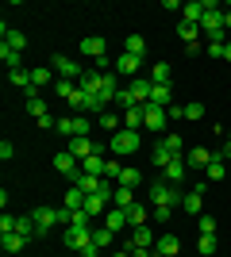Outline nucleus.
I'll return each mask as SVG.
<instances>
[{
	"label": "nucleus",
	"instance_id": "nucleus-40",
	"mask_svg": "<svg viewBox=\"0 0 231 257\" xmlns=\"http://www.w3.org/2000/svg\"><path fill=\"white\" fill-rule=\"evenodd\" d=\"M143 223H146V207L131 204V207H127V226H143Z\"/></svg>",
	"mask_w": 231,
	"mask_h": 257
},
{
	"label": "nucleus",
	"instance_id": "nucleus-21",
	"mask_svg": "<svg viewBox=\"0 0 231 257\" xmlns=\"http://www.w3.org/2000/svg\"><path fill=\"white\" fill-rule=\"evenodd\" d=\"M100 226H108L112 234H116V230H123V226H127V211H120V207H108V211H104V223Z\"/></svg>",
	"mask_w": 231,
	"mask_h": 257
},
{
	"label": "nucleus",
	"instance_id": "nucleus-5",
	"mask_svg": "<svg viewBox=\"0 0 231 257\" xmlns=\"http://www.w3.org/2000/svg\"><path fill=\"white\" fill-rule=\"evenodd\" d=\"M54 169L62 173V177H69V184H77V177H81V161H77L69 150H62V154H54Z\"/></svg>",
	"mask_w": 231,
	"mask_h": 257
},
{
	"label": "nucleus",
	"instance_id": "nucleus-26",
	"mask_svg": "<svg viewBox=\"0 0 231 257\" xmlns=\"http://www.w3.org/2000/svg\"><path fill=\"white\" fill-rule=\"evenodd\" d=\"M170 73H174V69H170V62H154L150 65V85H170Z\"/></svg>",
	"mask_w": 231,
	"mask_h": 257
},
{
	"label": "nucleus",
	"instance_id": "nucleus-42",
	"mask_svg": "<svg viewBox=\"0 0 231 257\" xmlns=\"http://www.w3.org/2000/svg\"><path fill=\"white\" fill-rule=\"evenodd\" d=\"M216 226H220V223H216L212 215H200V219H197V230H200V234H216Z\"/></svg>",
	"mask_w": 231,
	"mask_h": 257
},
{
	"label": "nucleus",
	"instance_id": "nucleus-8",
	"mask_svg": "<svg viewBox=\"0 0 231 257\" xmlns=\"http://www.w3.org/2000/svg\"><path fill=\"white\" fill-rule=\"evenodd\" d=\"M69 154H73L77 161L93 158V154H100V142L93 139V135H85V139H69Z\"/></svg>",
	"mask_w": 231,
	"mask_h": 257
},
{
	"label": "nucleus",
	"instance_id": "nucleus-6",
	"mask_svg": "<svg viewBox=\"0 0 231 257\" xmlns=\"http://www.w3.org/2000/svg\"><path fill=\"white\" fill-rule=\"evenodd\" d=\"M112 69H116V73L120 77H143V58H135V54H120V58H116V62H112Z\"/></svg>",
	"mask_w": 231,
	"mask_h": 257
},
{
	"label": "nucleus",
	"instance_id": "nucleus-27",
	"mask_svg": "<svg viewBox=\"0 0 231 257\" xmlns=\"http://www.w3.org/2000/svg\"><path fill=\"white\" fill-rule=\"evenodd\" d=\"M223 169H227V158H223V154H212L204 177H208V181H223Z\"/></svg>",
	"mask_w": 231,
	"mask_h": 257
},
{
	"label": "nucleus",
	"instance_id": "nucleus-34",
	"mask_svg": "<svg viewBox=\"0 0 231 257\" xmlns=\"http://www.w3.org/2000/svg\"><path fill=\"white\" fill-rule=\"evenodd\" d=\"M170 100H174L170 85H154V92H150V104H154V107H170Z\"/></svg>",
	"mask_w": 231,
	"mask_h": 257
},
{
	"label": "nucleus",
	"instance_id": "nucleus-31",
	"mask_svg": "<svg viewBox=\"0 0 231 257\" xmlns=\"http://www.w3.org/2000/svg\"><path fill=\"white\" fill-rule=\"evenodd\" d=\"M123 54H135V58H146V39H143V35H127V43H123Z\"/></svg>",
	"mask_w": 231,
	"mask_h": 257
},
{
	"label": "nucleus",
	"instance_id": "nucleus-41",
	"mask_svg": "<svg viewBox=\"0 0 231 257\" xmlns=\"http://www.w3.org/2000/svg\"><path fill=\"white\" fill-rule=\"evenodd\" d=\"M166 146H170V150H174V158H185V142H181V135H166Z\"/></svg>",
	"mask_w": 231,
	"mask_h": 257
},
{
	"label": "nucleus",
	"instance_id": "nucleus-24",
	"mask_svg": "<svg viewBox=\"0 0 231 257\" xmlns=\"http://www.w3.org/2000/svg\"><path fill=\"white\" fill-rule=\"evenodd\" d=\"M143 123H146L143 107H127V111H123V127H127V131H143Z\"/></svg>",
	"mask_w": 231,
	"mask_h": 257
},
{
	"label": "nucleus",
	"instance_id": "nucleus-2",
	"mask_svg": "<svg viewBox=\"0 0 231 257\" xmlns=\"http://www.w3.org/2000/svg\"><path fill=\"white\" fill-rule=\"evenodd\" d=\"M181 200H185V192H181L177 184H170V181L150 184V207H177Z\"/></svg>",
	"mask_w": 231,
	"mask_h": 257
},
{
	"label": "nucleus",
	"instance_id": "nucleus-1",
	"mask_svg": "<svg viewBox=\"0 0 231 257\" xmlns=\"http://www.w3.org/2000/svg\"><path fill=\"white\" fill-rule=\"evenodd\" d=\"M208 12H204V20H200V35H208V43H223V12L216 0H204Z\"/></svg>",
	"mask_w": 231,
	"mask_h": 257
},
{
	"label": "nucleus",
	"instance_id": "nucleus-56",
	"mask_svg": "<svg viewBox=\"0 0 231 257\" xmlns=\"http://www.w3.org/2000/svg\"><path fill=\"white\" fill-rule=\"evenodd\" d=\"M227 62H231V43H227Z\"/></svg>",
	"mask_w": 231,
	"mask_h": 257
},
{
	"label": "nucleus",
	"instance_id": "nucleus-14",
	"mask_svg": "<svg viewBox=\"0 0 231 257\" xmlns=\"http://www.w3.org/2000/svg\"><path fill=\"white\" fill-rule=\"evenodd\" d=\"M31 219H35V226H39V238L50 234V226H58V211H54V207H39Z\"/></svg>",
	"mask_w": 231,
	"mask_h": 257
},
{
	"label": "nucleus",
	"instance_id": "nucleus-55",
	"mask_svg": "<svg viewBox=\"0 0 231 257\" xmlns=\"http://www.w3.org/2000/svg\"><path fill=\"white\" fill-rule=\"evenodd\" d=\"M223 31H231V8L223 12Z\"/></svg>",
	"mask_w": 231,
	"mask_h": 257
},
{
	"label": "nucleus",
	"instance_id": "nucleus-38",
	"mask_svg": "<svg viewBox=\"0 0 231 257\" xmlns=\"http://www.w3.org/2000/svg\"><path fill=\"white\" fill-rule=\"evenodd\" d=\"M112 238H116V234H112L108 226H93V246L108 249V246H112Z\"/></svg>",
	"mask_w": 231,
	"mask_h": 257
},
{
	"label": "nucleus",
	"instance_id": "nucleus-48",
	"mask_svg": "<svg viewBox=\"0 0 231 257\" xmlns=\"http://www.w3.org/2000/svg\"><path fill=\"white\" fill-rule=\"evenodd\" d=\"M185 119H204V104H185Z\"/></svg>",
	"mask_w": 231,
	"mask_h": 257
},
{
	"label": "nucleus",
	"instance_id": "nucleus-22",
	"mask_svg": "<svg viewBox=\"0 0 231 257\" xmlns=\"http://www.w3.org/2000/svg\"><path fill=\"white\" fill-rule=\"evenodd\" d=\"M208 161H212V150H204V146H193L185 154V165H193V169H208Z\"/></svg>",
	"mask_w": 231,
	"mask_h": 257
},
{
	"label": "nucleus",
	"instance_id": "nucleus-45",
	"mask_svg": "<svg viewBox=\"0 0 231 257\" xmlns=\"http://www.w3.org/2000/svg\"><path fill=\"white\" fill-rule=\"evenodd\" d=\"M197 249H200V253H216V234H200Z\"/></svg>",
	"mask_w": 231,
	"mask_h": 257
},
{
	"label": "nucleus",
	"instance_id": "nucleus-3",
	"mask_svg": "<svg viewBox=\"0 0 231 257\" xmlns=\"http://www.w3.org/2000/svg\"><path fill=\"white\" fill-rule=\"evenodd\" d=\"M139 146H143V131H116V135H112L108 139V150L116 154V158H127V154H135L139 150Z\"/></svg>",
	"mask_w": 231,
	"mask_h": 257
},
{
	"label": "nucleus",
	"instance_id": "nucleus-10",
	"mask_svg": "<svg viewBox=\"0 0 231 257\" xmlns=\"http://www.w3.org/2000/svg\"><path fill=\"white\" fill-rule=\"evenodd\" d=\"M143 111H146V123H143V131H150V135H158V131H166V107H154V104H143Z\"/></svg>",
	"mask_w": 231,
	"mask_h": 257
},
{
	"label": "nucleus",
	"instance_id": "nucleus-18",
	"mask_svg": "<svg viewBox=\"0 0 231 257\" xmlns=\"http://www.w3.org/2000/svg\"><path fill=\"white\" fill-rule=\"evenodd\" d=\"M131 204H135V188H127V184H116V192H112V207L127 211Z\"/></svg>",
	"mask_w": 231,
	"mask_h": 257
},
{
	"label": "nucleus",
	"instance_id": "nucleus-28",
	"mask_svg": "<svg viewBox=\"0 0 231 257\" xmlns=\"http://www.w3.org/2000/svg\"><path fill=\"white\" fill-rule=\"evenodd\" d=\"M85 200H89V192H81L77 184H69V188H66V207H69V211H81Z\"/></svg>",
	"mask_w": 231,
	"mask_h": 257
},
{
	"label": "nucleus",
	"instance_id": "nucleus-12",
	"mask_svg": "<svg viewBox=\"0 0 231 257\" xmlns=\"http://www.w3.org/2000/svg\"><path fill=\"white\" fill-rule=\"evenodd\" d=\"M181 253V238L177 234H162L154 242V257H177Z\"/></svg>",
	"mask_w": 231,
	"mask_h": 257
},
{
	"label": "nucleus",
	"instance_id": "nucleus-16",
	"mask_svg": "<svg viewBox=\"0 0 231 257\" xmlns=\"http://www.w3.org/2000/svg\"><path fill=\"white\" fill-rule=\"evenodd\" d=\"M104 169H108V158H104V154H93V158L81 161V173H89V177H104Z\"/></svg>",
	"mask_w": 231,
	"mask_h": 257
},
{
	"label": "nucleus",
	"instance_id": "nucleus-43",
	"mask_svg": "<svg viewBox=\"0 0 231 257\" xmlns=\"http://www.w3.org/2000/svg\"><path fill=\"white\" fill-rule=\"evenodd\" d=\"M43 111H46L43 96H27V115H35V119H39V115H43Z\"/></svg>",
	"mask_w": 231,
	"mask_h": 257
},
{
	"label": "nucleus",
	"instance_id": "nucleus-47",
	"mask_svg": "<svg viewBox=\"0 0 231 257\" xmlns=\"http://www.w3.org/2000/svg\"><path fill=\"white\" fill-rule=\"evenodd\" d=\"M208 58H227V43H208Z\"/></svg>",
	"mask_w": 231,
	"mask_h": 257
},
{
	"label": "nucleus",
	"instance_id": "nucleus-17",
	"mask_svg": "<svg viewBox=\"0 0 231 257\" xmlns=\"http://www.w3.org/2000/svg\"><path fill=\"white\" fill-rule=\"evenodd\" d=\"M185 173H189L185 158H177V161H170V165H166V169H162V177H166V181H170V184H181V181H185Z\"/></svg>",
	"mask_w": 231,
	"mask_h": 257
},
{
	"label": "nucleus",
	"instance_id": "nucleus-4",
	"mask_svg": "<svg viewBox=\"0 0 231 257\" xmlns=\"http://www.w3.org/2000/svg\"><path fill=\"white\" fill-rule=\"evenodd\" d=\"M89 131H93L89 115H62L58 119V135H66V139H85Z\"/></svg>",
	"mask_w": 231,
	"mask_h": 257
},
{
	"label": "nucleus",
	"instance_id": "nucleus-9",
	"mask_svg": "<svg viewBox=\"0 0 231 257\" xmlns=\"http://www.w3.org/2000/svg\"><path fill=\"white\" fill-rule=\"evenodd\" d=\"M204 192H208V181L193 184V192H185V200H181V207H185L189 215H200V207H204Z\"/></svg>",
	"mask_w": 231,
	"mask_h": 257
},
{
	"label": "nucleus",
	"instance_id": "nucleus-25",
	"mask_svg": "<svg viewBox=\"0 0 231 257\" xmlns=\"http://www.w3.org/2000/svg\"><path fill=\"white\" fill-rule=\"evenodd\" d=\"M0 246H4V253H20V249L27 246V238L16 234V230H8V234H0Z\"/></svg>",
	"mask_w": 231,
	"mask_h": 257
},
{
	"label": "nucleus",
	"instance_id": "nucleus-52",
	"mask_svg": "<svg viewBox=\"0 0 231 257\" xmlns=\"http://www.w3.org/2000/svg\"><path fill=\"white\" fill-rule=\"evenodd\" d=\"M131 257H154L150 246H131Z\"/></svg>",
	"mask_w": 231,
	"mask_h": 257
},
{
	"label": "nucleus",
	"instance_id": "nucleus-46",
	"mask_svg": "<svg viewBox=\"0 0 231 257\" xmlns=\"http://www.w3.org/2000/svg\"><path fill=\"white\" fill-rule=\"evenodd\" d=\"M39 127L43 131H58V119L50 115V111H43V115H39Z\"/></svg>",
	"mask_w": 231,
	"mask_h": 257
},
{
	"label": "nucleus",
	"instance_id": "nucleus-7",
	"mask_svg": "<svg viewBox=\"0 0 231 257\" xmlns=\"http://www.w3.org/2000/svg\"><path fill=\"white\" fill-rule=\"evenodd\" d=\"M50 69H54V73H62V81H77V77L85 73V69H81L73 58H66V54H54V58H50Z\"/></svg>",
	"mask_w": 231,
	"mask_h": 257
},
{
	"label": "nucleus",
	"instance_id": "nucleus-44",
	"mask_svg": "<svg viewBox=\"0 0 231 257\" xmlns=\"http://www.w3.org/2000/svg\"><path fill=\"white\" fill-rule=\"evenodd\" d=\"M116 104H120L123 111H127V107H139V104H135V96H131V88H127V85L120 88V96H116Z\"/></svg>",
	"mask_w": 231,
	"mask_h": 257
},
{
	"label": "nucleus",
	"instance_id": "nucleus-32",
	"mask_svg": "<svg viewBox=\"0 0 231 257\" xmlns=\"http://www.w3.org/2000/svg\"><path fill=\"white\" fill-rule=\"evenodd\" d=\"M8 81H12V85H16V88H23V92H31V69H12V73H8Z\"/></svg>",
	"mask_w": 231,
	"mask_h": 257
},
{
	"label": "nucleus",
	"instance_id": "nucleus-49",
	"mask_svg": "<svg viewBox=\"0 0 231 257\" xmlns=\"http://www.w3.org/2000/svg\"><path fill=\"white\" fill-rule=\"evenodd\" d=\"M170 211H174V207H150V215L158 219V223H166V219H170Z\"/></svg>",
	"mask_w": 231,
	"mask_h": 257
},
{
	"label": "nucleus",
	"instance_id": "nucleus-51",
	"mask_svg": "<svg viewBox=\"0 0 231 257\" xmlns=\"http://www.w3.org/2000/svg\"><path fill=\"white\" fill-rule=\"evenodd\" d=\"M166 115H170V119H185V107H177V104H170V107H166Z\"/></svg>",
	"mask_w": 231,
	"mask_h": 257
},
{
	"label": "nucleus",
	"instance_id": "nucleus-50",
	"mask_svg": "<svg viewBox=\"0 0 231 257\" xmlns=\"http://www.w3.org/2000/svg\"><path fill=\"white\" fill-rule=\"evenodd\" d=\"M12 154H16V146H12V142L4 139V142H0V158H4V161H12Z\"/></svg>",
	"mask_w": 231,
	"mask_h": 257
},
{
	"label": "nucleus",
	"instance_id": "nucleus-23",
	"mask_svg": "<svg viewBox=\"0 0 231 257\" xmlns=\"http://www.w3.org/2000/svg\"><path fill=\"white\" fill-rule=\"evenodd\" d=\"M204 12H208L204 0H189L185 8H181V16H185V23H200V20H204Z\"/></svg>",
	"mask_w": 231,
	"mask_h": 257
},
{
	"label": "nucleus",
	"instance_id": "nucleus-54",
	"mask_svg": "<svg viewBox=\"0 0 231 257\" xmlns=\"http://www.w3.org/2000/svg\"><path fill=\"white\" fill-rule=\"evenodd\" d=\"M223 158L231 161V131H227V142H223Z\"/></svg>",
	"mask_w": 231,
	"mask_h": 257
},
{
	"label": "nucleus",
	"instance_id": "nucleus-20",
	"mask_svg": "<svg viewBox=\"0 0 231 257\" xmlns=\"http://www.w3.org/2000/svg\"><path fill=\"white\" fill-rule=\"evenodd\" d=\"M127 230H131V246H150V249H154V242H158V238L150 234V226H146V223H143V226H127ZM131 246H127V249H131Z\"/></svg>",
	"mask_w": 231,
	"mask_h": 257
},
{
	"label": "nucleus",
	"instance_id": "nucleus-19",
	"mask_svg": "<svg viewBox=\"0 0 231 257\" xmlns=\"http://www.w3.org/2000/svg\"><path fill=\"white\" fill-rule=\"evenodd\" d=\"M0 35H4V46H12V50L23 54V46H27V35H23V31H16V27H8V23H4V27H0Z\"/></svg>",
	"mask_w": 231,
	"mask_h": 257
},
{
	"label": "nucleus",
	"instance_id": "nucleus-36",
	"mask_svg": "<svg viewBox=\"0 0 231 257\" xmlns=\"http://www.w3.org/2000/svg\"><path fill=\"white\" fill-rule=\"evenodd\" d=\"M54 92H58L62 100H73L81 88H77V81H62V77H58V81H54Z\"/></svg>",
	"mask_w": 231,
	"mask_h": 257
},
{
	"label": "nucleus",
	"instance_id": "nucleus-30",
	"mask_svg": "<svg viewBox=\"0 0 231 257\" xmlns=\"http://www.w3.org/2000/svg\"><path fill=\"white\" fill-rule=\"evenodd\" d=\"M97 123H100V131H104V135H116V131H120V123H123V119H120V115H116V111H112V107H108L104 115H97Z\"/></svg>",
	"mask_w": 231,
	"mask_h": 257
},
{
	"label": "nucleus",
	"instance_id": "nucleus-33",
	"mask_svg": "<svg viewBox=\"0 0 231 257\" xmlns=\"http://www.w3.org/2000/svg\"><path fill=\"white\" fill-rule=\"evenodd\" d=\"M170 161H177V158H174V150H170V146L158 139V146H154V165H158V169H166Z\"/></svg>",
	"mask_w": 231,
	"mask_h": 257
},
{
	"label": "nucleus",
	"instance_id": "nucleus-39",
	"mask_svg": "<svg viewBox=\"0 0 231 257\" xmlns=\"http://www.w3.org/2000/svg\"><path fill=\"white\" fill-rule=\"evenodd\" d=\"M139 181H143V177H139V169H131V165H123V169H120V181H116V184H127V188H139Z\"/></svg>",
	"mask_w": 231,
	"mask_h": 257
},
{
	"label": "nucleus",
	"instance_id": "nucleus-37",
	"mask_svg": "<svg viewBox=\"0 0 231 257\" xmlns=\"http://www.w3.org/2000/svg\"><path fill=\"white\" fill-rule=\"evenodd\" d=\"M50 77H54V69H46V65H35V69H31V85H35V88H43V85H50Z\"/></svg>",
	"mask_w": 231,
	"mask_h": 257
},
{
	"label": "nucleus",
	"instance_id": "nucleus-15",
	"mask_svg": "<svg viewBox=\"0 0 231 257\" xmlns=\"http://www.w3.org/2000/svg\"><path fill=\"white\" fill-rule=\"evenodd\" d=\"M81 54H85V58H108V54H104V39H100V35H89V39H81Z\"/></svg>",
	"mask_w": 231,
	"mask_h": 257
},
{
	"label": "nucleus",
	"instance_id": "nucleus-11",
	"mask_svg": "<svg viewBox=\"0 0 231 257\" xmlns=\"http://www.w3.org/2000/svg\"><path fill=\"white\" fill-rule=\"evenodd\" d=\"M177 35H181V43L189 46V54H197L200 50V23H177Z\"/></svg>",
	"mask_w": 231,
	"mask_h": 257
},
{
	"label": "nucleus",
	"instance_id": "nucleus-53",
	"mask_svg": "<svg viewBox=\"0 0 231 257\" xmlns=\"http://www.w3.org/2000/svg\"><path fill=\"white\" fill-rule=\"evenodd\" d=\"M81 257H100V246H93V242H89V246L81 249Z\"/></svg>",
	"mask_w": 231,
	"mask_h": 257
},
{
	"label": "nucleus",
	"instance_id": "nucleus-13",
	"mask_svg": "<svg viewBox=\"0 0 231 257\" xmlns=\"http://www.w3.org/2000/svg\"><path fill=\"white\" fill-rule=\"evenodd\" d=\"M127 88H131V96H135V104H139V107H143V104H150V92H154L150 77H135V81H131Z\"/></svg>",
	"mask_w": 231,
	"mask_h": 257
},
{
	"label": "nucleus",
	"instance_id": "nucleus-29",
	"mask_svg": "<svg viewBox=\"0 0 231 257\" xmlns=\"http://www.w3.org/2000/svg\"><path fill=\"white\" fill-rule=\"evenodd\" d=\"M16 234H23L27 242H31V238L39 234V226H35V219H31V215H16Z\"/></svg>",
	"mask_w": 231,
	"mask_h": 257
},
{
	"label": "nucleus",
	"instance_id": "nucleus-35",
	"mask_svg": "<svg viewBox=\"0 0 231 257\" xmlns=\"http://www.w3.org/2000/svg\"><path fill=\"white\" fill-rule=\"evenodd\" d=\"M0 58H4V65H8V73H12V69H23L20 50H12V46H4V43H0Z\"/></svg>",
	"mask_w": 231,
	"mask_h": 257
}]
</instances>
